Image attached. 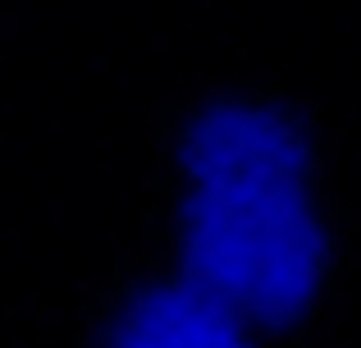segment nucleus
I'll list each match as a JSON object with an SVG mask.
<instances>
[{
	"label": "nucleus",
	"mask_w": 361,
	"mask_h": 348,
	"mask_svg": "<svg viewBox=\"0 0 361 348\" xmlns=\"http://www.w3.org/2000/svg\"><path fill=\"white\" fill-rule=\"evenodd\" d=\"M192 289L247 325H293L325 275V234L302 147L252 106H215L183 147Z\"/></svg>",
	"instance_id": "1"
},
{
	"label": "nucleus",
	"mask_w": 361,
	"mask_h": 348,
	"mask_svg": "<svg viewBox=\"0 0 361 348\" xmlns=\"http://www.w3.org/2000/svg\"><path fill=\"white\" fill-rule=\"evenodd\" d=\"M110 348H252L233 312L192 284L151 289L115 321Z\"/></svg>",
	"instance_id": "2"
}]
</instances>
